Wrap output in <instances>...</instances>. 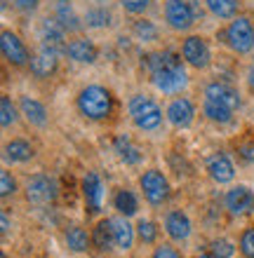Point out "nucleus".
<instances>
[{
    "label": "nucleus",
    "instance_id": "f257e3e1",
    "mask_svg": "<svg viewBox=\"0 0 254 258\" xmlns=\"http://www.w3.org/2000/svg\"><path fill=\"white\" fill-rule=\"evenodd\" d=\"M146 68L151 73V80L163 94H179L188 82L184 68V59L174 52H156L146 56Z\"/></svg>",
    "mask_w": 254,
    "mask_h": 258
},
{
    "label": "nucleus",
    "instance_id": "f03ea898",
    "mask_svg": "<svg viewBox=\"0 0 254 258\" xmlns=\"http://www.w3.org/2000/svg\"><path fill=\"white\" fill-rule=\"evenodd\" d=\"M78 110L87 120H106L113 113V94L101 85H87L78 94Z\"/></svg>",
    "mask_w": 254,
    "mask_h": 258
},
{
    "label": "nucleus",
    "instance_id": "7ed1b4c3",
    "mask_svg": "<svg viewBox=\"0 0 254 258\" xmlns=\"http://www.w3.org/2000/svg\"><path fill=\"white\" fill-rule=\"evenodd\" d=\"M127 108H130L132 122L137 124V129H141V132H156L163 124V110L151 96L144 94L132 96Z\"/></svg>",
    "mask_w": 254,
    "mask_h": 258
},
{
    "label": "nucleus",
    "instance_id": "20e7f679",
    "mask_svg": "<svg viewBox=\"0 0 254 258\" xmlns=\"http://www.w3.org/2000/svg\"><path fill=\"white\" fill-rule=\"evenodd\" d=\"M224 42L233 49L235 54H247L254 49V26L247 17H233L224 31Z\"/></svg>",
    "mask_w": 254,
    "mask_h": 258
},
{
    "label": "nucleus",
    "instance_id": "39448f33",
    "mask_svg": "<svg viewBox=\"0 0 254 258\" xmlns=\"http://www.w3.org/2000/svg\"><path fill=\"white\" fill-rule=\"evenodd\" d=\"M139 185H141V192H144L146 202L153 204V207H160L163 202L170 200V181L163 171L158 169H148L141 174L139 178Z\"/></svg>",
    "mask_w": 254,
    "mask_h": 258
},
{
    "label": "nucleus",
    "instance_id": "423d86ee",
    "mask_svg": "<svg viewBox=\"0 0 254 258\" xmlns=\"http://www.w3.org/2000/svg\"><path fill=\"white\" fill-rule=\"evenodd\" d=\"M26 200L31 204H49L57 200V192H59V188H57V181L52 176H47V174H35V176H31L26 181Z\"/></svg>",
    "mask_w": 254,
    "mask_h": 258
},
{
    "label": "nucleus",
    "instance_id": "0eeeda50",
    "mask_svg": "<svg viewBox=\"0 0 254 258\" xmlns=\"http://www.w3.org/2000/svg\"><path fill=\"white\" fill-rule=\"evenodd\" d=\"M181 56L188 66L198 68V71H205L210 63H212V52H210V45H207L200 35H188L181 45Z\"/></svg>",
    "mask_w": 254,
    "mask_h": 258
},
{
    "label": "nucleus",
    "instance_id": "6e6552de",
    "mask_svg": "<svg viewBox=\"0 0 254 258\" xmlns=\"http://www.w3.org/2000/svg\"><path fill=\"white\" fill-rule=\"evenodd\" d=\"M165 21L174 31H188L195 24V14L188 0H167L165 3Z\"/></svg>",
    "mask_w": 254,
    "mask_h": 258
},
{
    "label": "nucleus",
    "instance_id": "1a4fd4ad",
    "mask_svg": "<svg viewBox=\"0 0 254 258\" xmlns=\"http://www.w3.org/2000/svg\"><path fill=\"white\" fill-rule=\"evenodd\" d=\"M0 49H3L5 61L12 63V66H28L31 63V54H28L26 45L12 31H3V35H0Z\"/></svg>",
    "mask_w": 254,
    "mask_h": 258
},
{
    "label": "nucleus",
    "instance_id": "9d476101",
    "mask_svg": "<svg viewBox=\"0 0 254 258\" xmlns=\"http://www.w3.org/2000/svg\"><path fill=\"white\" fill-rule=\"evenodd\" d=\"M224 204L231 216H245L254 211V190L247 185H233L231 190H226Z\"/></svg>",
    "mask_w": 254,
    "mask_h": 258
},
{
    "label": "nucleus",
    "instance_id": "9b49d317",
    "mask_svg": "<svg viewBox=\"0 0 254 258\" xmlns=\"http://www.w3.org/2000/svg\"><path fill=\"white\" fill-rule=\"evenodd\" d=\"M165 117H167V122H170L172 127L186 129V127H191L193 124L195 106H193L191 99H186V96H177V99H172L170 106H167Z\"/></svg>",
    "mask_w": 254,
    "mask_h": 258
},
{
    "label": "nucleus",
    "instance_id": "f8f14e48",
    "mask_svg": "<svg viewBox=\"0 0 254 258\" xmlns=\"http://www.w3.org/2000/svg\"><path fill=\"white\" fill-rule=\"evenodd\" d=\"M205 99L207 101H214L219 103V106H226L231 110H238L240 108V94H238V89L231 87L228 82H210L205 87Z\"/></svg>",
    "mask_w": 254,
    "mask_h": 258
},
{
    "label": "nucleus",
    "instance_id": "ddd939ff",
    "mask_svg": "<svg viewBox=\"0 0 254 258\" xmlns=\"http://www.w3.org/2000/svg\"><path fill=\"white\" fill-rule=\"evenodd\" d=\"M207 174L212 178L214 183H231L235 178V167L231 162V157L224 155V153H214L210 160H207Z\"/></svg>",
    "mask_w": 254,
    "mask_h": 258
},
{
    "label": "nucleus",
    "instance_id": "4468645a",
    "mask_svg": "<svg viewBox=\"0 0 254 258\" xmlns=\"http://www.w3.org/2000/svg\"><path fill=\"white\" fill-rule=\"evenodd\" d=\"M59 52L52 47H47V45H40V52L35 56H31V63H28V68H31V73L35 75V78H49V75L57 71V63H59Z\"/></svg>",
    "mask_w": 254,
    "mask_h": 258
},
{
    "label": "nucleus",
    "instance_id": "2eb2a0df",
    "mask_svg": "<svg viewBox=\"0 0 254 258\" xmlns=\"http://www.w3.org/2000/svg\"><path fill=\"white\" fill-rule=\"evenodd\" d=\"M83 197H85V204H87L89 214H96L101 209V202H104V183L96 171H87L83 178Z\"/></svg>",
    "mask_w": 254,
    "mask_h": 258
},
{
    "label": "nucleus",
    "instance_id": "dca6fc26",
    "mask_svg": "<svg viewBox=\"0 0 254 258\" xmlns=\"http://www.w3.org/2000/svg\"><path fill=\"white\" fill-rule=\"evenodd\" d=\"M191 218L186 216L181 209H174L170 211L165 216V232L170 235V239H174V242H184V239L191 237Z\"/></svg>",
    "mask_w": 254,
    "mask_h": 258
},
{
    "label": "nucleus",
    "instance_id": "f3484780",
    "mask_svg": "<svg viewBox=\"0 0 254 258\" xmlns=\"http://www.w3.org/2000/svg\"><path fill=\"white\" fill-rule=\"evenodd\" d=\"M40 35H42V45L57 49V52H66V45H64V38H66V28L59 24V19H42L40 24Z\"/></svg>",
    "mask_w": 254,
    "mask_h": 258
},
{
    "label": "nucleus",
    "instance_id": "a211bd4d",
    "mask_svg": "<svg viewBox=\"0 0 254 258\" xmlns=\"http://www.w3.org/2000/svg\"><path fill=\"white\" fill-rule=\"evenodd\" d=\"M19 113L26 117L28 124L33 127H45L47 124V110L40 101H35L33 96H21L19 99Z\"/></svg>",
    "mask_w": 254,
    "mask_h": 258
},
{
    "label": "nucleus",
    "instance_id": "6ab92c4d",
    "mask_svg": "<svg viewBox=\"0 0 254 258\" xmlns=\"http://www.w3.org/2000/svg\"><path fill=\"white\" fill-rule=\"evenodd\" d=\"M66 54L78 63H94L99 52H96L92 40H87V38H76V40H71L69 45H66Z\"/></svg>",
    "mask_w": 254,
    "mask_h": 258
},
{
    "label": "nucleus",
    "instance_id": "aec40b11",
    "mask_svg": "<svg viewBox=\"0 0 254 258\" xmlns=\"http://www.w3.org/2000/svg\"><path fill=\"white\" fill-rule=\"evenodd\" d=\"M35 155L33 146L24 139H14V141L5 143V150H3V157L5 162H12V164H21V162H28L31 157Z\"/></svg>",
    "mask_w": 254,
    "mask_h": 258
},
{
    "label": "nucleus",
    "instance_id": "412c9836",
    "mask_svg": "<svg viewBox=\"0 0 254 258\" xmlns=\"http://www.w3.org/2000/svg\"><path fill=\"white\" fill-rule=\"evenodd\" d=\"M92 244L99 251H111L116 246V237H113V221L111 218H101L92 230Z\"/></svg>",
    "mask_w": 254,
    "mask_h": 258
},
{
    "label": "nucleus",
    "instance_id": "4be33fe9",
    "mask_svg": "<svg viewBox=\"0 0 254 258\" xmlns=\"http://www.w3.org/2000/svg\"><path fill=\"white\" fill-rule=\"evenodd\" d=\"M113 221V237H116V246L118 249H132L134 244V235H137V228H132L127 216H118V218H111Z\"/></svg>",
    "mask_w": 254,
    "mask_h": 258
},
{
    "label": "nucleus",
    "instance_id": "5701e85b",
    "mask_svg": "<svg viewBox=\"0 0 254 258\" xmlns=\"http://www.w3.org/2000/svg\"><path fill=\"white\" fill-rule=\"evenodd\" d=\"M113 146H116L118 157H120L125 164H139V162H141V153H139V148L132 143L130 136L120 134L116 139V143H113Z\"/></svg>",
    "mask_w": 254,
    "mask_h": 258
},
{
    "label": "nucleus",
    "instance_id": "b1692460",
    "mask_svg": "<svg viewBox=\"0 0 254 258\" xmlns=\"http://www.w3.org/2000/svg\"><path fill=\"white\" fill-rule=\"evenodd\" d=\"M64 239H66V246H69L71 251H76V253L87 251V246L92 244V237H89L87 230H85V228H80V225L69 228V230H66V235H64Z\"/></svg>",
    "mask_w": 254,
    "mask_h": 258
},
{
    "label": "nucleus",
    "instance_id": "393cba45",
    "mask_svg": "<svg viewBox=\"0 0 254 258\" xmlns=\"http://www.w3.org/2000/svg\"><path fill=\"white\" fill-rule=\"evenodd\" d=\"M113 207L118 209V214L120 216H134L139 209V202H137V195L132 190H127V188H123V190H118L116 197H113Z\"/></svg>",
    "mask_w": 254,
    "mask_h": 258
},
{
    "label": "nucleus",
    "instance_id": "a878e982",
    "mask_svg": "<svg viewBox=\"0 0 254 258\" xmlns=\"http://www.w3.org/2000/svg\"><path fill=\"white\" fill-rule=\"evenodd\" d=\"M202 113H205V117L210 120V122L228 124L231 120H233V113H235V110H231V108H226V106H219V103L202 99Z\"/></svg>",
    "mask_w": 254,
    "mask_h": 258
},
{
    "label": "nucleus",
    "instance_id": "bb28decb",
    "mask_svg": "<svg viewBox=\"0 0 254 258\" xmlns=\"http://www.w3.org/2000/svg\"><path fill=\"white\" fill-rule=\"evenodd\" d=\"M205 5L217 19H233L238 14L240 0H205Z\"/></svg>",
    "mask_w": 254,
    "mask_h": 258
},
{
    "label": "nucleus",
    "instance_id": "cd10ccee",
    "mask_svg": "<svg viewBox=\"0 0 254 258\" xmlns=\"http://www.w3.org/2000/svg\"><path fill=\"white\" fill-rule=\"evenodd\" d=\"M55 17L59 19V24L66 28V33H69V31H78V28H80V19H78V14L71 10L69 3H59V5H57V14H55Z\"/></svg>",
    "mask_w": 254,
    "mask_h": 258
},
{
    "label": "nucleus",
    "instance_id": "c85d7f7f",
    "mask_svg": "<svg viewBox=\"0 0 254 258\" xmlns=\"http://www.w3.org/2000/svg\"><path fill=\"white\" fill-rule=\"evenodd\" d=\"M132 31L137 35V40H141V42H153L158 38V28H156V24L148 19H137L134 26H132Z\"/></svg>",
    "mask_w": 254,
    "mask_h": 258
},
{
    "label": "nucleus",
    "instance_id": "c756f323",
    "mask_svg": "<svg viewBox=\"0 0 254 258\" xmlns=\"http://www.w3.org/2000/svg\"><path fill=\"white\" fill-rule=\"evenodd\" d=\"M17 117H19V113L14 108L12 99L7 94H3L0 96V124H3V127H12V124L17 122Z\"/></svg>",
    "mask_w": 254,
    "mask_h": 258
},
{
    "label": "nucleus",
    "instance_id": "7c9ffc66",
    "mask_svg": "<svg viewBox=\"0 0 254 258\" xmlns=\"http://www.w3.org/2000/svg\"><path fill=\"white\" fill-rule=\"evenodd\" d=\"M85 24L92 28H104L111 24V12L104 10V7H94V10H87L85 14Z\"/></svg>",
    "mask_w": 254,
    "mask_h": 258
},
{
    "label": "nucleus",
    "instance_id": "2f4dec72",
    "mask_svg": "<svg viewBox=\"0 0 254 258\" xmlns=\"http://www.w3.org/2000/svg\"><path fill=\"white\" fill-rule=\"evenodd\" d=\"M134 228H137V237L141 239L144 244H153V242L158 239V228H156V223L148 221V218H141Z\"/></svg>",
    "mask_w": 254,
    "mask_h": 258
},
{
    "label": "nucleus",
    "instance_id": "473e14b6",
    "mask_svg": "<svg viewBox=\"0 0 254 258\" xmlns=\"http://www.w3.org/2000/svg\"><path fill=\"white\" fill-rule=\"evenodd\" d=\"M235 253V246L231 239H214L212 246H210V256L212 258H233Z\"/></svg>",
    "mask_w": 254,
    "mask_h": 258
},
{
    "label": "nucleus",
    "instance_id": "72a5a7b5",
    "mask_svg": "<svg viewBox=\"0 0 254 258\" xmlns=\"http://www.w3.org/2000/svg\"><path fill=\"white\" fill-rule=\"evenodd\" d=\"M238 249H240V253L245 258H254V225H249V228H245V230H242Z\"/></svg>",
    "mask_w": 254,
    "mask_h": 258
},
{
    "label": "nucleus",
    "instance_id": "f704fd0d",
    "mask_svg": "<svg viewBox=\"0 0 254 258\" xmlns=\"http://www.w3.org/2000/svg\"><path fill=\"white\" fill-rule=\"evenodd\" d=\"M17 192V178L10 174L7 169L0 171V195L3 197H10Z\"/></svg>",
    "mask_w": 254,
    "mask_h": 258
},
{
    "label": "nucleus",
    "instance_id": "c9c22d12",
    "mask_svg": "<svg viewBox=\"0 0 254 258\" xmlns=\"http://www.w3.org/2000/svg\"><path fill=\"white\" fill-rule=\"evenodd\" d=\"M120 5H123L125 12L130 14H141L148 10V5H151V0H120Z\"/></svg>",
    "mask_w": 254,
    "mask_h": 258
},
{
    "label": "nucleus",
    "instance_id": "e433bc0d",
    "mask_svg": "<svg viewBox=\"0 0 254 258\" xmlns=\"http://www.w3.org/2000/svg\"><path fill=\"white\" fill-rule=\"evenodd\" d=\"M151 258H184V256L172 244H160V246H156V251H153Z\"/></svg>",
    "mask_w": 254,
    "mask_h": 258
},
{
    "label": "nucleus",
    "instance_id": "4c0bfd02",
    "mask_svg": "<svg viewBox=\"0 0 254 258\" xmlns=\"http://www.w3.org/2000/svg\"><path fill=\"white\" fill-rule=\"evenodd\" d=\"M12 5L24 10V12H33L35 7L40 5V0H12Z\"/></svg>",
    "mask_w": 254,
    "mask_h": 258
},
{
    "label": "nucleus",
    "instance_id": "58836bf2",
    "mask_svg": "<svg viewBox=\"0 0 254 258\" xmlns=\"http://www.w3.org/2000/svg\"><path fill=\"white\" fill-rule=\"evenodd\" d=\"M247 87L254 92V61L249 63V68H247Z\"/></svg>",
    "mask_w": 254,
    "mask_h": 258
},
{
    "label": "nucleus",
    "instance_id": "ea45409f",
    "mask_svg": "<svg viewBox=\"0 0 254 258\" xmlns=\"http://www.w3.org/2000/svg\"><path fill=\"white\" fill-rule=\"evenodd\" d=\"M0 223H3V235H7V230H10V218H7L5 211H3V216H0Z\"/></svg>",
    "mask_w": 254,
    "mask_h": 258
},
{
    "label": "nucleus",
    "instance_id": "a19ab883",
    "mask_svg": "<svg viewBox=\"0 0 254 258\" xmlns=\"http://www.w3.org/2000/svg\"><path fill=\"white\" fill-rule=\"evenodd\" d=\"M195 258H212L210 253H200V256H195Z\"/></svg>",
    "mask_w": 254,
    "mask_h": 258
},
{
    "label": "nucleus",
    "instance_id": "79ce46f5",
    "mask_svg": "<svg viewBox=\"0 0 254 258\" xmlns=\"http://www.w3.org/2000/svg\"><path fill=\"white\" fill-rule=\"evenodd\" d=\"M55 3H57V5H59V3H69V0H55Z\"/></svg>",
    "mask_w": 254,
    "mask_h": 258
},
{
    "label": "nucleus",
    "instance_id": "37998d69",
    "mask_svg": "<svg viewBox=\"0 0 254 258\" xmlns=\"http://www.w3.org/2000/svg\"><path fill=\"white\" fill-rule=\"evenodd\" d=\"M3 258H7V256H5V253H3Z\"/></svg>",
    "mask_w": 254,
    "mask_h": 258
}]
</instances>
